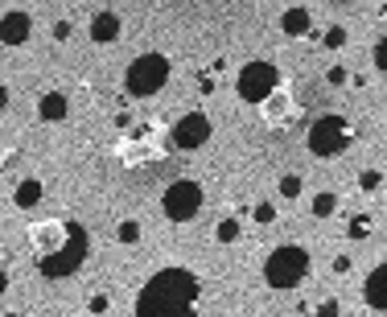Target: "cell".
I'll list each match as a JSON object with an SVG mask.
<instances>
[{"label": "cell", "instance_id": "1", "mask_svg": "<svg viewBox=\"0 0 387 317\" xmlns=\"http://www.w3.org/2000/svg\"><path fill=\"white\" fill-rule=\"evenodd\" d=\"M202 281L190 268H161L136 297V317H194Z\"/></svg>", "mask_w": 387, "mask_h": 317}, {"label": "cell", "instance_id": "2", "mask_svg": "<svg viewBox=\"0 0 387 317\" xmlns=\"http://www.w3.org/2000/svg\"><path fill=\"white\" fill-rule=\"evenodd\" d=\"M87 252H91V235H87V227L74 223V219H66V239H62V248L49 252V256H37V272H41L45 281L74 276V272L82 268Z\"/></svg>", "mask_w": 387, "mask_h": 317}, {"label": "cell", "instance_id": "3", "mask_svg": "<svg viewBox=\"0 0 387 317\" xmlns=\"http://www.w3.org/2000/svg\"><path fill=\"white\" fill-rule=\"evenodd\" d=\"M165 157H169V136L157 124H136L120 140V161L128 169H140V165H153V161H165Z\"/></svg>", "mask_w": 387, "mask_h": 317}, {"label": "cell", "instance_id": "4", "mask_svg": "<svg viewBox=\"0 0 387 317\" xmlns=\"http://www.w3.org/2000/svg\"><path fill=\"white\" fill-rule=\"evenodd\" d=\"M305 276H309V252L301 243H280L264 260V281L272 289H297Z\"/></svg>", "mask_w": 387, "mask_h": 317}, {"label": "cell", "instance_id": "5", "mask_svg": "<svg viewBox=\"0 0 387 317\" xmlns=\"http://www.w3.org/2000/svg\"><path fill=\"white\" fill-rule=\"evenodd\" d=\"M351 140H355V128H351L346 116H322V120H313V128H309V153L322 157V161L342 157Z\"/></svg>", "mask_w": 387, "mask_h": 317}, {"label": "cell", "instance_id": "6", "mask_svg": "<svg viewBox=\"0 0 387 317\" xmlns=\"http://www.w3.org/2000/svg\"><path fill=\"white\" fill-rule=\"evenodd\" d=\"M165 83H169V58H165V54H140V58L128 66V74H124V87H128V95H136V99L157 95Z\"/></svg>", "mask_w": 387, "mask_h": 317}, {"label": "cell", "instance_id": "7", "mask_svg": "<svg viewBox=\"0 0 387 317\" xmlns=\"http://www.w3.org/2000/svg\"><path fill=\"white\" fill-rule=\"evenodd\" d=\"M276 87H280V70H276L272 62H264V58L247 62V66L239 70V78H235V91H239L243 103H264Z\"/></svg>", "mask_w": 387, "mask_h": 317}, {"label": "cell", "instance_id": "8", "mask_svg": "<svg viewBox=\"0 0 387 317\" xmlns=\"http://www.w3.org/2000/svg\"><path fill=\"white\" fill-rule=\"evenodd\" d=\"M161 210H165L169 223H190V219L202 210V186L190 182V177L173 182V186L161 194Z\"/></svg>", "mask_w": 387, "mask_h": 317}, {"label": "cell", "instance_id": "9", "mask_svg": "<svg viewBox=\"0 0 387 317\" xmlns=\"http://www.w3.org/2000/svg\"><path fill=\"white\" fill-rule=\"evenodd\" d=\"M260 116H264V124H268V128H293V124L301 120V99H297L293 91L276 87V91L260 103Z\"/></svg>", "mask_w": 387, "mask_h": 317}, {"label": "cell", "instance_id": "10", "mask_svg": "<svg viewBox=\"0 0 387 317\" xmlns=\"http://www.w3.org/2000/svg\"><path fill=\"white\" fill-rule=\"evenodd\" d=\"M206 140H210V120H206L202 111H186V116L173 124V144H177V149L190 153V149H202Z\"/></svg>", "mask_w": 387, "mask_h": 317}, {"label": "cell", "instance_id": "11", "mask_svg": "<svg viewBox=\"0 0 387 317\" xmlns=\"http://www.w3.org/2000/svg\"><path fill=\"white\" fill-rule=\"evenodd\" d=\"M62 239H66V219H41V223H33V227H29V243L37 248V256L58 252V248H62Z\"/></svg>", "mask_w": 387, "mask_h": 317}, {"label": "cell", "instance_id": "12", "mask_svg": "<svg viewBox=\"0 0 387 317\" xmlns=\"http://www.w3.org/2000/svg\"><path fill=\"white\" fill-rule=\"evenodd\" d=\"M29 33H33V17L29 12L12 8V12L0 17V41L4 45H21V41H29Z\"/></svg>", "mask_w": 387, "mask_h": 317}, {"label": "cell", "instance_id": "13", "mask_svg": "<svg viewBox=\"0 0 387 317\" xmlns=\"http://www.w3.org/2000/svg\"><path fill=\"white\" fill-rule=\"evenodd\" d=\"M363 301H367L371 309H384L387 314V264L371 268V276L363 281Z\"/></svg>", "mask_w": 387, "mask_h": 317}, {"label": "cell", "instance_id": "14", "mask_svg": "<svg viewBox=\"0 0 387 317\" xmlns=\"http://www.w3.org/2000/svg\"><path fill=\"white\" fill-rule=\"evenodd\" d=\"M37 111H41V120H45V124H62V120H66V111H70V103H66V95H62V91H45V95H41V103H37Z\"/></svg>", "mask_w": 387, "mask_h": 317}, {"label": "cell", "instance_id": "15", "mask_svg": "<svg viewBox=\"0 0 387 317\" xmlns=\"http://www.w3.org/2000/svg\"><path fill=\"white\" fill-rule=\"evenodd\" d=\"M280 29H285L289 37H305V33L313 29V17H309V8H289V12L280 17Z\"/></svg>", "mask_w": 387, "mask_h": 317}, {"label": "cell", "instance_id": "16", "mask_svg": "<svg viewBox=\"0 0 387 317\" xmlns=\"http://www.w3.org/2000/svg\"><path fill=\"white\" fill-rule=\"evenodd\" d=\"M91 37L95 41H115L120 37V17L115 12H95L91 17Z\"/></svg>", "mask_w": 387, "mask_h": 317}, {"label": "cell", "instance_id": "17", "mask_svg": "<svg viewBox=\"0 0 387 317\" xmlns=\"http://www.w3.org/2000/svg\"><path fill=\"white\" fill-rule=\"evenodd\" d=\"M12 202H16L21 210L37 206V202H41V182H33V177H29V182H21V186H16V194H12Z\"/></svg>", "mask_w": 387, "mask_h": 317}, {"label": "cell", "instance_id": "18", "mask_svg": "<svg viewBox=\"0 0 387 317\" xmlns=\"http://www.w3.org/2000/svg\"><path fill=\"white\" fill-rule=\"evenodd\" d=\"M338 210V194H330V190H322L318 198H313V219H330Z\"/></svg>", "mask_w": 387, "mask_h": 317}, {"label": "cell", "instance_id": "19", "mask_svg": "<svg viewBox=\"0 0 387 317\" xmlns=\"http://www.w3.org/2000/svg\"><path fill=\"white\" fill-rule=\"evenodd\" d=\"M214 239H219V243H235V239H239V219L223 215V219H219V227H214Z\"/></svg>", "mask_w": 387, "mask_h": 317}, {"label": "cell", "instance_id": "20", "mask_svg": "<svg viewBox=\"0 0 387 317\" xmlns=\"http://www.w3.org/2000/svg\"><path fill=\"white\" fill-rule=\"evenodd\" d=\"M115 239H120V243H136V239H140V223H136V219H124V223L115 227Z\"/></svg>", "mask_w": 387, "mask_h": 317}, {"label": "cell", "instance_id": "21", "mask_svg": "<svg viewBox=\"0 0 387 317\" xmlns=\"http://www.w3.org/2000/svg\"><path fill=\"white\" fill-rule=\"evenodd\" d=\"M322 45H326V50H342V45H346V29H342V25H330L326 37H322Z\"/></svg>", "mask_w": 387, "mask_h": 317}, {"label": "cell", "instance_id": "22", "mask_svg": "<svg viewBox=\"0 0 387 317\" xmlns=\"http://www.w3.org/2000/svg\"><path fill=\"white\" fill-rule=\"evenodd\" d=\"M379 186H384V173H379V169H363V173H359V190H367V194H375Z\"/></svg>", "mask_w": 387, "mask_h": 317}, {"label": "cell", "instance_id": "23", "mask_svg": "<svg viewBox=\"0 0 387 317\" xmlns=\"http://www.w3.org/2000/svg\"><path fill=\"white\" fill-rule=\"evenodd\" d=\"M346 235H351V239H367V235H371V219H367V215H355L351 227H346Z\"/></svg>", "mask_w": 387, "mask_h": 317}, {"label": "cell", "instance_id": "24", "mask_svg": "<svg viewBox=\"0 0 387 317\" xmlns=\"http://www.w3.org/2000/svg\"><path fill=\"white\" fill-rule=\"evenodd\" d=\"M280 198H301V177L297 173H289V177H280Z\"/></svg>", "mask_w": 387, "mask_h": 317}, {"label": "cell", "instance_id": "25", "mask_svg": "<svg viewBox=\"0 0 387 317\" xmlns=\"http://www.w3.org/2000/svg\"><path fill=\"white\" fill-rule=\"evenodd\" d=\"M252 215H256V223H260V227L276 223V210H272V202H256V210H252Z\"/></svg>", "mask_w": 387, "mask_h": 317}, {"label": "cell", "instance_id": "26", "mask_svg": "<svg viewBox=\"0 0 387 317\" xmlns=\"http://www.w3.org/2000/svg\"><path fill=\"white\" fill-rule=\"evenodd\" d=\"M371 58H375V70H379V74H387V33L375 41V54H371Z\"/></svg>", "mask_w": 387, "mask_h": 317}, {"label": "cell", "instance_id": "27", "mask_svg": "<svg viewBox=\"0 0 387 317\" xmlns=\"http://www.w3.org/2000/svg\"><path fill=\"white\" fill-rule=\"evenodd\" d=\"M346 78H351V70H346V66H330V70H326V83H334V87H342Z\"/></svg>", "mask_w": 387, "mask_h": 317}, {"label": "cell", "instance_id": "28", "mask_svg": "<svg viewBox=\"0 0 387 317\" xmlns=\"http://www.w3.org/2000/svg\"><path fill=\"white\" fill-rule=\"evenodd\" d=\"M338 314H342V305H338L334 297H326V301L318 305V317H338Z\"/></svg>", "mask_w": 387, "mask_h": 317}, {"label": "cell", "instance_id": "29", "mask_svg": "<svg viewBox=\"0 0 387 317\" xmlns=\"http://www.w3.org/2000/svg\"><path fill=\"white\" fill-rule=\"evenodd\" d=\"M107 305H111V301H107V293H95V297L87 301V309H91V314H107Z\"/></svg>", "mask_w": 387, "mask_h": 317}, {"label": "cell", "instance_id": "30", "mask_svg": "<svg viewBox=\"0 0 387 317\" xmlns=\"http://www.w3.org/2000/svg\"><path fill=\"white\" fill-rule=\"evenodd\" d=\"M198 91H202V95H210V91H214V74H210V70H206V74H198Z\"/></svg>", "mask_w": 387, "mask_h": 317}, {"label": "cell", "instance_id": "31", "mask_svg": "<svg viewBox=\"0 0 387 317\" xmlns=\"http://www.w3.org/2000/svg\"><path fill=\"white\" fill-rule=\"evenodd\" d=\"M54 37H58V41H66V37H70V25H66V21H58V25H54Z\"/></svg>", "mask_w": 387, "mask_h": 317}, {"label": "cell", "instance_id": "32", "mask_svg": "<svg viewBox=\"0 0 387 317\" xmlns=\"http://www.w3.org/2000/svg\"><path fill=\"white\" fill-rule=\"evenodd\" d=\"M334 272H351V256H338L334 260Z\"/></svg>", "mask_w": 387, "mask_h": 317}, {"label": "cell", "instance_id": "33", "mask_svg": "<svg viewBox=\"0 0 387 317\" xmlns=\"http://www.w3.org/2000/svg\"><path fill=\"white\" fill-rule=\"evenodd\" d=\"M4 103H8V87L0 83V111H4Z\"/></svg>", "mask_w": 387, "mask_h": 317}, {"label": "cell", "instance_id": "34", "mask_svg": "<svg viewBox=\"0 0 387 317\" xmlns=\"http://www.w3.org/2000/svg\"><path fill=\"white\" fill-rule=\"evenodd\" d=\"M4 293H8V276L0 272V297H4Z\"/></svg>", "mask_w": 387, "mask_h": 317}, {"label": "cell", "instance_id": "35", "mask_svg": "<svg viewBox=\"0 0 387 317\" xmlns=\"http://www.w3.org/2000/svg\"><path fill=\"white\" fill-rule=\"evenodd\" d=\"M4 317H21V314H4Z\"/></svg>", "mask_w": 387, "mask_h": 317}, {"label": "cell", "instance_id": "36", "mask_svg": "<svg viewBox=\"0 0 387 317\" xmlns=\"http://www.w3.org/2000/svg\"><path fill=\"white\" fill-rule=\"evenodd\" d=\"M0 169H4V157H0Z\"/></svg>", "mask_w": 387, "mask_h": 317}]
</instances>
